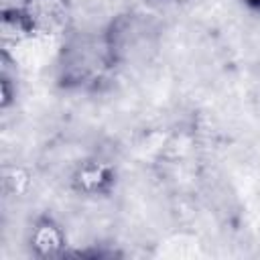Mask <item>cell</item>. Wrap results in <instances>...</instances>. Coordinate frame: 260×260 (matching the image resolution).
<instances>
[{
  "mask_svg": "<svg viewBox=\"0 0 260 260\" xmlns=\"http://www.w3.org/2000/svg\"><path fill=\"white\" fill-rule=\"evenodd\" d=\"M160 2H169V4H183V2H189V0H160Z\"/></svg>",
  "mask_w": 260,
  "mask_h": 260,
  "instance_id": "9",
  "label": "cell"
},
{
  "mask_svg": "<svg viewBox=\"0 0 260 260\" xmlns=\"http://www.w3.org/2000/svg\"><path fill=\"white\" fill-rule=\"evenodd\" d=\"M246 8H250V10H256V12H260V0H240Z\"/></svg>",
  "mask_w": 260,
  "mask_h": 260,
  "instance_id": "8",
  "label": "cell"
},
{
  "mask_svg": "<svg viewBox=\"0 0 260 260\" xmlns=\"http://www.w3.org/2000/svg\"><path fill=\"white\" fill-rule=\"evenodd\" d=\"M16 100V83L12 81V77L2 71L0 75V108L2 110H8Z\"/></svg>",
  "mask_w": 260,
  "mask_h": 260,
  "instance_id": "7",
  "label": "cell"
},
{
  "mask_svg": "<svg viewBox=\"0 0 260 260\" xmlns=\"http://www.w3.org/2000/svg\"><path fill=\"white\" fill-rule=\"evenodd\" d=\"M26 244L30 254L41 260L63 258L69 254L65 228L51 213H41L35 217L26 236Z\"/></svg>",
  "mask_w": 260,
  "mask_h": 260,
  "instance_id": "4",
  "label": "cell"
},
{
  "mask_svg": "<svg viewBox=\"0 0 260 260\" xmlns=\"http://www.w3.org/2000/svg\"><path fill=\"white\" fill-rule=\"evenodd\" d=\"M30 173L20 165H6L2 169V185L8 195L20 197L30 189Z\"/></svg>",
  "mask_w": 260,
  "mask_h": 260,
  "instance_id": "6",
  "label": "cell"
},
{
  "mask_svg": "<svg viewBox=\"0 0 260 260\" xmlns=\"http://www.w3.org/2000/svg\"><path fill=\"white\" fill-rule=\"evenodd\" d=\"M116 183H118L116 165L98 154L79 160L69 175L71 191L81 197H91V199L112 195L116 189Z\"/></svg>",
  "mask_w": 260,
  "mask_h": 260,
  "instance_id": "3",
  "label": "cell"
},
{
  "mask_svg": "<svg viewBox=\"0 0 260 260\" xmlns=\"http://www.w3.org/2000/svg\"><path fill=\"white\" fill-rule=\"evenodd\" d=\"M22 14L32 37H65L73 28L71 0H22Z\"/></svg>",
  "mask_w": 260,
  "mask_h": 260,
  "instance_id": "2",
  "label": "cell"
},
{
  "mask_svg": "<svg viewBox=\"0 0 260 260\" xmlns=\"http://www.w3.org/2000/svg\"><path fill=\"white\" fill-rule=\"evenodd\" d=\"M0 35H2L4 49H8V45H18L26 39H32V32L28 28V22H26L20 6H6L2 10Z\"/></svg>",
  "mask_w": 260,
  "mask_h": 260,
  "instance_id": "5",
  "label": "cell"
},
{
  "mask_svg": "<svg viewBox=\"0 0 260 260\" xmlns=\"http://www.w3.org/2000/svg\"><path fill=\"white\" fill-rule=\"evenodd\" d=\"M118 67L106 30L71 28L57 53L55 81L67 91H100L112 81Z\"/></svg>",
  "mask_w": 260,
  "mask_h": 260,
  "instance_id": "1",
  "label": "cell"
}]
</instances>
